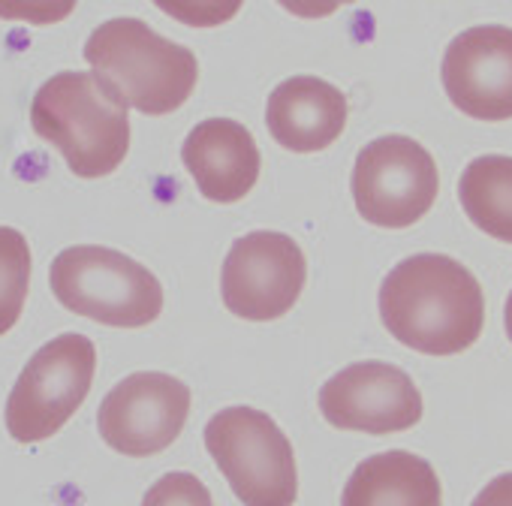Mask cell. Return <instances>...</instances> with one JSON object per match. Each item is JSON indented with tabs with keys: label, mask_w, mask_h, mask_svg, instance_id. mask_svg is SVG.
Returning <instances> with one entry per match:
<instances>
[{
	"label": "cell",
	"mask_w": 512,
	"mask_h": 506,
	"mask_svg": "<svg viewBox=\"0 0 512 506\" xmlns=\"http://www.w3.org/2000/svg\"><path fill=\"white\" fill-rule=\"evenodd\" d=\"M380 320L410 350L455 356L473 347L482 332V287L446 253H416L383 278Z\"/></svg>",
	"instance_id": "cell-1"
},
{
	"label": "cell",
	"mask_w": 512,
	"mask_h": 506,
	"mask_svg": "<svg viewBox=\"0 0 512 506\" xmlns=\"http://www.w3.org/2000/svg\"><path fill=\"white\" fill-rule=\"evenodd\" d=\"M31 124L79 178L115 172L130 148V106L97 73L52 76L31 103Z\"/></svg>",
	"instance_id": "cell-2"
},
{
	"label": "cell",
	"mask_w": 512,
	"mask_h": 506,
	"mask_svg": "<svg viewBox=\"0 0 512 506\" xmlns=\"http://www.w3.org/2000/svg\"><path fill=\"white\" fill-rule=\"evenodd\" d=\"M91 73L118 88L142 115H169L184 106L199 79L196 55L139 19H109L85 43Z\"/></svg>",
	"instance_id": "cell-3"
},
{
	"label": "cell",
	"mask_w": 512,
	"mask_h": 506,
	"mask_svg": "<svg viewBox=\"0 0 512 506\" xmlns=\"http://www.w3.org/2000/svg\"><path fill=\"white\" fill-rule=\"evenodd\" d=\"M49 284L67 311L103 326L139 329L163 311L160 281L127 253L100 244L61 250L52 260Z\"/></svg>",
	"instance_id": "cell-4"
},
{
	"label": "cell",
	"mask_w": 512,
	"mask_h": 506,
	"mask_svg": "<svg viewBox=\"0 0 512 506\" xmlns=\"http://www.w3.org/2000/svg\"><path fill=\"white\" fill-rule=\"evenodd\" d=\"M205 449L244 506H293L296 455L278 422L253 407H226L205 425Z\"/></svg>",
	"instance_id": "cell-5"
},
{
	"label": "cell",
	"mask_w": 512,
	"mask_h": 506,
	"mask_svg": "<svg viewBox=\"0 0 512 506\" xmlns=\"http://www.w3.org/2000/svg\"><path fill=\"white\" fill-rule=\"evenodd\" d=\"M97 371L91 338L67 332L37 350L7 398V431L19 443H40L82 407Z\"/></svg>",
	"instance_id": "cell-6"
},
{
	"label": "cell",
	"mask_w": 512,
	"mask_h": 506,
	"mask_svg": "<svg viewBox=\"0 0 512 506\" xmlns=\"http://www.w3.org/2000/svg\"><path fill=\"white\" fill-rule=\"evenodd\" d=\"M353 199L359 214L383 229L422 220L440 190L434 157L410 136H380L356 154Z\"/></svg>",
	"instance_id": "cell-7"
},
{
	"label": "cell",
	"mask_w": 512,
	"mask_h": 506,
	"mask_svg": "<svg viewBox=\"0 0 512 506\" xmlns=\"http://www.w3.org/2000/svg\"><path fill=\"white\" fill-rule=\"evenodd\" d=\"M305 278L302 247L284 232L256 229L235 238L226 253L220 272L223 305L241 320H278L299 302Z\"/></svg>",
	"instance_id": "cell-8"
},
{
	"label": "cell",
	"mask_w": 512,
	"mask_h": 506,
	"mask_svg": "<svg viewBox=\"0 0 512 506\" xmlns=\"http://www.w3.org/2000/svg\"><path fill=\"white\" fill-rule=\"evenodd\" d=\"M190 413V389L160 371L124 377L100 404V437L121 455L148 458L172 446Z\"/></svg>",
	"instance_id": "cell-9"
},
{
	"label": "cell",
	"mask_w": 512,
	"mask_h": 506,
	"mask_svg": "<svg viewBox=\"0 0 512 506\" xmlns=\"http://www.w3.org/2000/svg\"><path fill=\"white\" fill-rule=\"evenodd\" d=\"M320 413L341 431L392 434L422 419V395L401 368L389 362H356L323 383Z\"/></svg>",
	"instance_id": "cell-10"
},
{
	"label": "cell",
	"mask_w": 512,
	"mask_h": 506,
	"mask_svg": "<svg viewBox=\"0 0 512 506\" xmlns=\"http://www.w3.org/2000/svg\"><path fill=\"white\" fill-rule=\"evenodd\" d=\"M443 91L476 121L512 118V28L479 25L461 31L440 64Z\"/></svg>",
	"instance_id": "cell-11"
},
{
	"label": "cell",
	"mask_w": 512,
	"mask_h": 506,
	"mask_svg": "<svg viewBox=\"0 0 512 506\" xmlns=\"http://www.w3.org/2000/svg\"><path fill=\"white\" fill-rule=\"evenodd\" d=\"M181 160L199 193L229 205L250 193L260 178V148L253 133L232 118H208L196 124L181 148Z\"/></svg>",
	"instance_id": "cell-12"
},
{
	"label": "cell",
	"mask_w": 512,
	"mask_h": 506,
	"mask_svg": "<svg viewBox=\"0 0 512 506\" xmlns=\"http://www.w3.org/2000/svg\"><path fill=\"white\" fill-rule=\"evenodd\" d=\"M266 127L287 151H323L347 127V97L341 88L317 76L284 79L269 94Z\"/></svg>",
	"instance_id": "cell-13"
},
{
	"label": "cell",
	"mask_w": 512,
	"mask_h": 506,
	"mask_svg": "<svg viewBox=\"0 0 512 506\" xmlns=\"http://www.w3.org/2000/svg\"><path fill=\"white\" fill-rule=\"evenodd\" d=\"M434 467L404 449L365 458L347 479L341 506H440Z\"/></svg>",
	"instance_id": "cell-14"
},
{
	"label": "cell",
	"mask_w": 512,
	"mask_h": 506,
	"mask_svg": "<svg viewBox=\"0 0 512 506\" xmlns=\"http://www.w3.org/2000/svg\"><path fill=\"white\" fill-rule=\"evenodd\" d=\"M464 214L485 235L512 244V157L482 154L458 178Z\"/></svg>",
	"instance_id": "cell-15"
},
{
	"label": "cell",
	"mask_w": 512,
	"mask_h": 506,
	"mask_svg": "<svg viewBox=\"0 0 512 506\" xmlns=\"http://www.w3.org/2000/svg\"><path fill=\"white\" fill-rule=\"evenodd\" d=\"M31 284V247L28 238L13 229L0 226V335H7L25 308Z\"/></svg>",
	"instance_id": "cell-16"
},
{
	"label": "cell",
	"mask_w": 512,
	"mask_h": 506,
	"mask_svg": "<svg viewBox=\"0 0 512 506\" xmlns=\"http://www.w3.org/2000/svg\"><path fill=\"white\" fill-rule=\"evenodd\" d=\"M142 506H214L211 491L193 473H166L142 497Z\"/></svg>",
	"instance_id": "cell-17"
},
{
	"label": "cell",
	"mask_w": 512,
	"mask_h": 506,
	"mask_svg": "<svg viewBox=\"0 0 512 506\" xmlns=\"http://www.w3.org/2000/svg\"><path fill=\"white\" fill-rule=\"evenodd\" d=\"M470 506H512V473L494 476V479L473 497Z\"/></svg>",
	"instance_id": "cell-18"
},
{
	"label": "cell",
	"mask_w": 512,
	"mask_h": 506,
	"mask_svg": "<svg viewBox=\"0 0 512 506\" xmlns=\"http://www.w3.org/2000/svg\"><path fill=\"white\" fill-rule=\"evenodd\" d=\"M503 326H506V335H509V341H512V293H509L506 308H503Z\"/></svg>",
	"instance_id": "cell-19"
}]
</instances>
